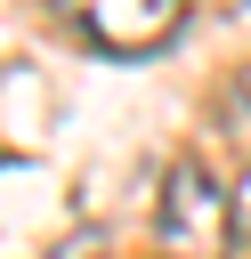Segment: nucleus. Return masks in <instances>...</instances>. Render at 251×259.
Here are the masks:
<instances>
[{
  "label": "nucleus",
  "mask_w": 251,
  "mask_h": 259,
  "mask_svg": "<svg viewBox=\"0 0 251 259\" xmlns=\"http://www.w3.org/2000/svg\"><path fill=\"white\" fill-rule=\"evenodd\" d=\"M154 243H162V259H227V243H235V194L202 162H178L162 178V202H154Z\"/></svg>",
  "instance_id": "obj_1"
},
{
  "label": "nucleus",
  "mask_w": 251,
  "mask_h": 259,
  "mask_svg": "<svg viewBox=\"0 0 251 259\" xmlns=\"http://www.w3.org/2000/svg\"><path fill=\"white\" fill-rule=\"evenodd\" d=\"M65 8V24L89 40V49H105V57H154L170 32H178V16H186V0H57Z\"/></svg>",
  "instance_id": "obj_2"
},
{
  "label": "nucleus",
  "mask_w": 251,
  "mask_h": 259,
  "mask_svg": "<svg viewBox=\"0 0 251 259\" xmlns=\"http://www.w3.org/2000/svg\"><path fill=\"white\" fill-rule=\"evenodd\" d=\"M235 235L251 243V170H243V186H235Z\"/></svg>",
  "instance_id": "obj_3"
}]
</instances>
